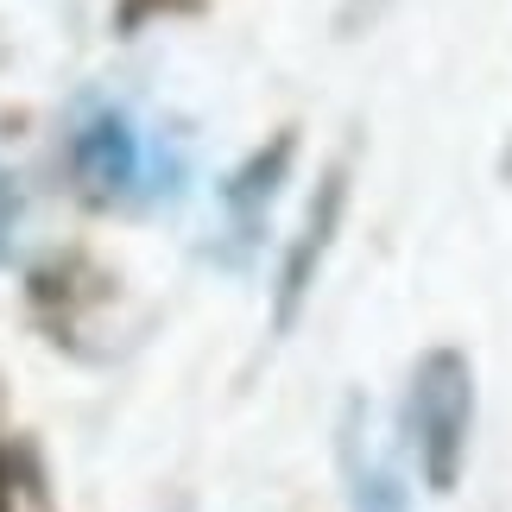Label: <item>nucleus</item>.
Masks as SVG:
<instances>
[{
  "mask_svg": "<svg viewBox=\"0 0 512 512\" xmlns=\"http://www.w3.org/2000/svg\"><path fill=\"white\" fill-rule=\"evenodd\" d=\"M506 171H512V146H506Z\"/></svg>",
  "mask_w": 512,
  "mask_h": 512,
  "instance_id": "nucleus-10",
  "label": "nucleus"
},
{
  "mask_svg": "<svg viewBox=\"0 0 512 512\" xmlns=\"http://www.w3.org/2000/svg\"><path fill=\"white\" fill-rule=\"evenodd\" d=\"M342 468H348V494H354L361 512H411L399 475H392L380 456L361 449V424H354V411H348V430H342Z\"/></svg>",
  "mask_w": 512,
  "mask_h": 512,
  "instance_id": "nucleus-5",
  "label": "nucleus"
},
{
  "mask_svg": "<svg viewBox=\"0 0 512 512\" xmlns=\"http://www.w3.org/2000/svg\"><path fill=\"white\" fill-rule=\"evenodd\" d=\"M342 209H348V171H342V165H329V171H323V184H317V196H310V209H304L298 241L285 247V266H279V291H272V323H279V329L298 323V310H304V298H310V285H317V272H323V253L336 247Z\"/></svg>",
  "mask_w": 512,
  "mask_h": 512,
  "instance_id": "nucleus-2",
  "label": "nucleus"
},
{
  "mask_svg": "<svg viewBox=\"0 0 512 512\" xmlns=\"http://www.w3.org/2000/svg\"><path fill=\"white\" fill-rule=\"evenodd\" d=\"M386 7H392V0H342V32H367Z\"/></svg>",
  "mask_w": 512,
  "mask_h": 512,
  "instance_id": "nucleus-8",
  "label": "nucleus"
},
{
  "mask_svg": "<svg viewBox=\"0 0 512 512\" xmlns=\"http://www.w3.org/2000/svg\"><path fill=\"white\" fill-rule=\"evenodd\" d=\"M19 215H26V196H19V184L0 171V266L13 260V228H19Z\"/></svg>",
  "mask_w": 512,
  "mask_h": 512,
  "instance_id": "nucleus-6",
  "label": "nucleus"
},
{
  "mask_svg": "<svg viewBox=\"0 0 512 512\" xmlns=\"http://www.w3.org/2000/svg\"><path fill=\"white\" fill-rule=\"evenodd\" d=\"M405 424H411V449L424 462V481L449 494L462 481L468 462V437H475V373L468 354L456 348H430L405 392Z\"/></svg>",
  "mask_w": 512,
  "mask_h": 512,
  "instance_id": "nucleus-1",
  "label": "nucleus"
},
{
  "mask_svg": "<svg viewBox=\"0 0 512 512\" xmlns=\"http://www.w3.org/2000/svg\"><path fill=\"white\" fill-rule=\"evenodd\" d=\"M0 506H7V462H0Z\"/></svg>",
  "mask_w": 512,
  "mask_h": 512,
  "instance_id": "nucleus-9",
  "label": "nucleus"
},
{
  "mask_svg": "<svg viewBox=\"0 0 512 512\" xmlns=\"http://www.w3.org/2000/svg\"><path fill=\"white\" fill-rule=\"evenodd\" d=\"M70 165H76L89 196H108L114 203V196H127L140 184L146 146H140V133H133V121L121 108H95L89 121L70 133Z\"/></svg>",
  "mask_w": 512,
  "mask_h": 512,
  "instance_id": "nucleus-3",
  "label": "nucleus"
},
{
  "mask_svg": "<svg viewBox=\"0 0 512 512\" xmlns=\"http://www.w3.org/2000/svg\"><path fill=\"white\" fill-rule=\"evenodd\" d=\"M291 159H298V133L285 127V133H272L260 152H247V159L222 177V203H228V215H234V228H247V241H253V228H260L272 190L285 184Z\"/></svg>",
  "mask_w": 512,
  "mask_h": 512,
  "instance_id": "nucleus-4",
  "label": "nucleus"
},
{
  "mask_svg": "<svg viewBox=\"0 0 512 512\" xmlns=\"http://www.w3.org/2000/svg\"><path fill=\"white\" fill-rule=\"evenodd\" d=\"M171 7H203V0H121V7H114V19L133 32V26H146L152 13H171Z\"/></svg>",
  "mask_w": 512,
  "mask_h": 512,
  "instance_id": "nucleus-7",
  "label": "nucleus"
}]
</instances>
